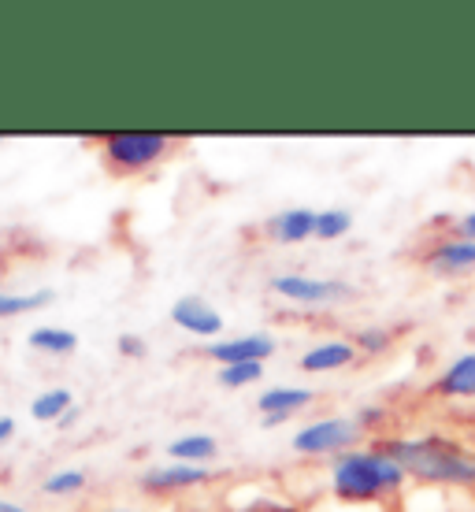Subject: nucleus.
<instances>
[{
	"mask_svg": "<svg viewBox=\"0 0 475 512\" xmlns=\"http://www.w3.org/2000/svg\"><path fill=\"white\" fill-rule=\"evenodd\" d=\"M208 479L205 468L197 464H171V468H153V472L142 475V490L149 494H175V490H190L201 487Z\"/></svg>",
	"mask_w": 475,
	"mask_h": 512,
	"instance_id": "obj_10",
	"label": "nucleus"
},
{
	"mask_svg": "<svg viewBox=\"0 0 475 512\" xmlns=\"http://www.w3.org/2000/svg\"><path fill=\"white\" fill-rule=\"evenodd\" d=\"M357 360V346L353 342H323V346L309 349L301 357V372L320 375V372H338V368H349Z\"/></svg>",
	"mask_w": 475,
	"mask_h": 512,
	"instance_id": "obj_12",
	"label": "nucleus"
},
{
	"mask_svg": "<svg viewBox=\"0 0 475 512\" xmlns=\"http://www.w3.org/2000/svg\"><path fill=\"white\" fill-rule=\"evenodd\" d=\"M260 375H264V364H260V360H249V364H227V368H219V383L234 390V386L257 383Z\"/></svg>",
	"mask_w": 475,
	"mask_h": 512,
	"instance_id": "obj_19",
	"label": "nucleus"
},
{
	"mask_svg": "<svg viewBox=\"0 0 475 512\" xmlns=\"http://www.w3.org/2000/svg\"><path fill=\"white\" fill-rule=\"evenodd\" d=\"M116 512H123V509H116Z\"/></svg>",
	"mask_w": 475,
	"mask_h": 512,
	"instance_id": "obj_28",
	"label": "nucleus"
},
{
	"mask_svg": "<svg viewBox=\"0 0 475 512\" xmlns=\"http://www.w3.org/2000/svg\"><path fill=\"white\" fill-rule=\"evenodd\" d=\"M349 227H353V216L346 208H327V212L316 216V238H323V242H334V238L349 234Z\"/></svg>",
	"mask_w": 475,
	"mask_h": 512,
	"instance_id": "obj_18",
	"label": "nucleus"
},
{
	"mask_svg": "<svg viewBox=\"0 0 475 512\" xmlns=\"http://www.w3.org/2000/svg\"><path fill=\"white\" fill-rule=\"evenodd\" d=\"M316 216L312 208H286L275 219H268V234L279 245H297V242H309L316 234Z\"/></svg>",
	"mask_w": 475,
	"mask_h": 512,
	"instance_id": "obj_11",
	"label": "nucleus"
},
{
	"mask_svg": "<svg viewBox=\"0 0 475 512\" xmlns=\"http://www.w3.org/2000/svg\"><path fill=\"white\" fill-rule=\"evenodd\" d=\"M119 353H123V357H145V342L134 338V334H123V338H119Z\"/></svg>",
	"mask_w": 475,
	"mask_h": 512,
	"instance_id": "obj_22",
	"label": "nucleus"
},
{
	"mask_svg": "<svg viewBox=\"0 0 475 512\" xmlns=\"http://www.w3.org/2000/svg\"><path fill=\"white\" fill-rule=\"evenodd\" d=\"M375 446L390 453L405 468L409 479L427 487H461L475 490V449L450 435L424 438H383Z\"/></svg>",
	"mask_w": 475,
	"mask_h": 512,
	"instance_id": "obj_1",
	"label": "nucleus"
},
{
	"mask_svg": "<svg viewBox=\"0 0 475 512\" xmlns=\"http://www.w3.org/2000/svg\"><path fill=\"white\" fill-rule=\"evenodd\" d=\"M427 268H435L438 275H461V271L475 268V242L468 238H438V245L427 249Z\"/></svg>",
	"mask_w": 475,
	"mask_h": 512,
	"instance_id": "obj_8",
	"label": "nucleus"
},
{
	"mask_svg": "<svg viewBox=\"0 0 475 512\" xmlns=\"http://www.w3.org/2000/svg\"><path fill=\"white\" fill-rule=\"evenodd\" d=\"M71 405H75L71 390H64V386H52V390H45V394L34 397L30 412H34V420H41V423H56L67 409H71Z\"/></svg>",
	"mask_w": 475,
	"mask_h": 512,
	"instance_id": "obj_16",
	"label": "nucleus"
},
{
	"mask_svg": "<svg viewBox=\"0 0 475 512\" xmlns=\"http://www.w3.org/2000/svg\"><path fill=\"white\" fill-rule=\"evenodd\" d=\"M216 438L212 435H186V438H179V442H171V457H175V464H201L205 461H212L216 457Z\"/></svg>",
	"mask_w": 475,
	"mask_h": 512,
	"instance_id": "obj_14",
	"label": "nucleus"
},
{
	"mask_svg": "<svg viewBox=\"0 0 475 512\" xmlns=\"http://www.w3.org/2000/svg\"><path fill=\"white\" fill-rule=\"evenodd\" d=\"M15 435V420L12 416H0V442H8Z\"/></svg>",
	"mask_w": 475,
	"mask_h": 512,
	"instance_id": "obj_24",
	"label": "nucleus"
},
{
	"mask_svg": "<svg viewBox=\"0 0 475 512\" xmlns=\"http://www.w3.org/2000/svg\"><path fill=\"white\" fill-rule=\"evenodd\" d=\"M431 394L446 397V401H468V397H475V349L472 353H461L446 372L438 375Z\"/></svg>",
	"mask_w": 475,
	"mask_h": 512,
	"instance_id": "obj_9",
	"label": "nucleus"
},
{
	"mask_svg": "<svg viewBox=\"0 0 475 512\" xmlns=\"http://www.w3.org/2000/svg\"><path fill=\"white\" fill-rule=\"evenodd\" d=\"M0 512H26L23 505H15V501H0Z\"/></svg>",
	"mask_w": 475,
	"mask_h": 512,
	"instance_id": "obj_26",
	"label": "nucleus"
},
{
	"mask_svg": "<svg viewBox=\"0 0 475 512\" xmlns=\"http://www.w3.org/2000/svg\"><path fill=\"white\" fill-rule=\"evenodd\" d=\"M175 138L167 134H156V130H123V134H104L101 138V156L108 171L116 175H138V171H149L171 153Z\"/></svg>",
	"mask_w": 475,
	"mask_h": 512,
	"instance_id": "obj_3",
	"label": "nucleus"
},
{
	"mask_svg": "<svg viewBox=\"0 0 475 512\" xmlns=\"http://www.w3.org/2000/svg\"><path fill=\"white\" fill-rule=\"evenodd\" d=\"M56 423H60V427H75V423H78V405H71V409H67Z\"/></svg>",
	"mask_w": 475,
	"mask_h": 512,
	"instance_id": "obj_25",
	"label": "nucleus"
},
{
	"mask_svg": "<svg viewBox=\"0 0 475 512\" xmlns=\"http://www.w3.org/2000/svg\"><path fill=\"white\" fill-rule=\"evenodd\" d=\"M52 301V290H38V294H0V320H15L26 312H38Z\"/></svg>",
	"mask_w": 475,
	"mask_h": 512,
	"instance_id": "obj_17",
	"label": "nucleus"
},
{
	"mask_svg": "<svg viewBox=\"0 0 475 512\" xmlns=\"http://www.w3.org/2000/svg\"><path fill=\"white\" fill-rule=\"evenodd\" d=\"M390 342H394V334L383 331V327H364V331L353 334V346L360 349V353H386L390 349Z\"/></svg>",
	"mask_w": 475,
	"mask_h": 512,
	"instance_id": "obj_21",
	"label": "nucleus"
},
{
	"mask_svg": "<svg viewBox=\"0 0 475 512\" xmlns=\"http://www.w3.org/2000/svg\"><path fill=\"white\" fill-rule=\"evenodd\" d=\"M316 394L312 390H301V386H275V390H264L257 397V409L264 416H294L297 409H309Z\"/></svg>",
	"mask_w": 475,
	"mask_h": 512,
	"instance_id": "obj_13",
	"label": "nucleus"
},
{
	"mask_svg": "<svg viewBox=\"0 0 475 512\" xmlns=\"http://www.w3.org/2000/svg\"><path fill=\"white\" fill-rule=\"evenodd\" d=\"M275 353V338L268 334H242V338H227V342H212L208 346V360H219L223 368L227 364H249V360H264Z\"/></svg>",
	"mask_w": 475,
	"mask_h": 512,
	"instance_id": "obj_6",
	"label": "nucleus"
},
{
	"mask_svg": "<svg viewBox=\"0 0 475 512\" xmlns=\"http://www.w3.org/2000/svg\"><path fill=\"white\" fill-rule=\"evenodd\" d=\"M472 423H475V412H472Z\"/></svg>",
	"mask_w": 475,
	"mask_h": 512,
	"instance_id": "obj_27",
	"label": "nucleus"
},
{
	"mask_svg": "<svg viewBox=\"0 0 475 512\" xmlns=\"http://www.w3.org/2000/svg\"><path fill=\"white\" fill-rule=\"evenodd\" d=\"M453 231H457V238H468V242H475V208L468 212V216H461L457 223H453Z\"/></svg>",
	"mask_w": 475,
	"mask_h": 512,
	"instance_id": "obj_23",
	"label": "nucleus"
},
{
	"mask_svg": "<svg viewBox=\"0 0 475 512\" xmlns=\"http://www.w3.org/2000/svg\"><path fill=\"white\" fill-rule=\"evenodd\" d=\"M360 435H364V427H360L357 420L327 416V420H316V423H309V427H301L294 435V449L301 457H331V453L342 457V449L357 446Z\"/></svg>",
	"mask_w": 475,
	"mask_h": 512,
	"instance_id": "obj_4",
	"label": "nucleus"
},
{
	"mask_svg": "<svg viewBox=\"0 0 475 512\" xmlns=\"http://www.w3.org/2000/svg\"><path fill=\"white\" fill-rule=\"evenodd\" d=\"M86 487V472H78V468H71V472H52L45 483H41V490L45 494H78V490Z\"/></svg>",
	"mask_w": 475,
	"mask_h": 512,
	"instance_id": "obj_20",
	"label": "nucleus"
},
{
	"mask_svg": "<svg viewBox=\"0 0 475 512\" xmlns=\"http://www.w3.org/2000/svg\"><path fill=\"white\" fill-rule=\"evenodd\" d=\"M171 320L179 323L182 331L197 334V338H216L223 331V316L208 301H201V297H179L171 305Z\"/></svg>",
	"mask_w": 475,
	"mask_h": 512,
	"instance_id": "obj_7",
	"label": "nucleus"
},
{
	"mask_svg": "<svg viewBox=\"0 0 475 512\" xmlns=\"http://www.w3.org/2000/svg\"><path fill=\"white\" fill-rule=\"evenodd\" d=\"M30 349L64 357V353H75L78 349V334L64 331V327H38V331H30Z\"/></svg>",
	"mask_w": 475,
	"mask_h": 512,
	"instance_id": "obj_15",
	"label": "nucleus"
},
{
	"mask_svg": "<svg viewBox=\"0 0 475 512\" xmlns=\"http://www.w3.org/2000/svg\"><path fill=\"white\" fill-rule=\"evenodd\" d=\"M405 468H401L390 453L379 446L372 449H349L342 457H334L331 490L334 498L349 501V505H372L405 487Z\"/></svg>",
	"mask_w": 475,
	"mask_h": 512,
	"instance_id": "obj_2",
	"label": "nucleus"
},
{
	"mask_svg": "<svg viewBox=\"0 0 475 512\" xmlns=\"http://www.w3.org/2000/svg\"><path fill=\"white\" fill-rule=\"evenodd\" d=\"M271 290L283 294L286 301H297V305H331V301L349 294L346 282L309 279V275H275V279H271Z\"/></svg>",
	"mask_w": 475,
	"mask_h": 512,
	"instance_id": "obj_5",
	"label": "nucleus"
}]
</instances>
